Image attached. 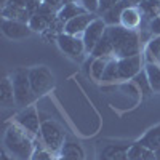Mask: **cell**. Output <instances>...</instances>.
<instances>
[{"label":"cell","instance_id":"16","mask_svg":"<svg viewBox=\"0 0 160 160\" xmlns=\"http://www.w3.org/2000/svg\"><path fill=\"white\" fill-rule=\"evenodd\" d=\"M59 155L66 157L68 160H85V151L82 144L75 139H66Z\"/></svg>","mask_w":160,"mask_h":160},{"label":"cell","instance_id":"19","mask_svg":"<svg viewBox=\"0 0 160 160\" xmlns=\"http://www.w3.org/2000/svg\"><path fill=\"white\" fill-rule=\"evenodd\" d=\"M128 158L130 160H155V151L146 148L141 142H133L128 148Z\"/></svg>","mask_w":160,"mask_h":160},{"label":"cell","instance_id":"26","mask_svg":"<svg viewBox=\"0 0 160 160\" xmlns=\"http://www.w3.org/2000/svg\"><path fill=\"white\" fill-rule=\"evenodd\" d=\"M118 80V66H117V58H111L108 66H106V71L102 74L101 82L102 83H112Z\"/></svg>","mask_w":160,"mask_h":160},{"label":"cell","instance_id":"35","mask_svg":"<svg viewBox=\"0 0 160 160\" xmlns=\"http://www.w3.org/2000/svg\"><path fill=\"white\" fill-rule=\"evenodd\" d=\"M142 2H144V0H128V3L133 5V7H139Z\"/></svg>","mask_w":160,"mask_h":160},{"label":"cell","instance_id":"5","mask_svg":"<svg viewBox=\"0 0 160 160\" xmlns=\"http://www.w3.org/2000/svg\"><path fill=\"white\" fill-rule=\"evenodd\" d=\"M29 80H31L32 91L37 98L48 93L53 88V83H55V78H53L50 69L45 68V66H38V68L29 69Z\"/></svg>","mask_w":160,"mask_h":160},{"label":"cell","instance_id":"37","mask_svg":"<svg viewBox=\"0 0 160 160\" xmlns=\"http://www.w3.org/2000/svg\"><path fill=\"white\" fill-rule=\"evenodd\" d=\"M155 160H160V148L155 151Z\"/></svg>","mask_w":160,"mask_h":160},{"label":"cell","instance_id":"29","mask_svg":"<svg viewBox=\"0 0 160 160\" xmlns=\"http://www.w3.org/2000/svg\"><path fill=\"white\" fill-rule=\"evenodd\" d=\"M56 158H58V154L51 152L43 146V148H35L29 160H56Z\"/></svg>","mask_w":160,"mask_h":160},{"label":"cell","instance_id":"30","mask_svg":"<svg viewBox=\"0 0 160 160\" xmlns=\"http://www.w3.org/2000/svg\"><path fill=\"white\" fill-rule=\"evenodd\" d=\"M80 5H82L88 13H96L99 10V0H80Z\"/></svg>","mask_w":160,"mask_h":160},{"label":"cell","instance_id":"24","mask_svg":"<svg viewBox=\"0 0 160 160\" xmlns=\"http://www.w3.org/2000/svg\"><path fill=\"white\" fill-rule=\"evenodd\" d=\"M142 13V18L146 21H151L157 16H160V0H144L138 7Z\"/></svg>","mask_w":160,"mask_h":160},{"label":"cell","instance_id":"36","mask_svg":"<svg viewBox=\"0 0 160 160\" xmlns=\"http://www.w3.org/2000/svg\"><path fill=\"white\" fill-rule=\"evenodd\" d=\"M68 3H80V0H62V5H68Z\"/></svg>","mask_w":160,"mask_h":160},{"label":"cell","instance_id":"11","mask_svg":"<svg viewBox=\"0 0 160 160\" xmlns=\"http://www.w3.org/2000/svg\"><path fill=\"white\" fill-rule=\"evenodd\" d=\"M128 148H130V144H118V142L102 144L98 149L96 160H130Z\"/></svg>","mask_w":160,"mask_h":160},{"label":"cell","instance_id":"13","mask_svg":"<svg viewBox=\"0 0 160 160\" xmlns=\"http://www.w3.org/2000/svg\"><path fill=\"white\" fill-rule=\"evenodd\" d=\"M96 18H99L96 13H83V15H80V16H75L71 21L66 22L64 32L66 34H71V35L80 37V35H83V32L88 29V26L95 21Z\"/></svg>","mask_w":160,"mask_h":160},{"label":"cell","instance_id":"28","mask_svg":"<svg viewBox=\"0 0 160 160\" xmlns=\"http://www.w3.org/2000/svg\"><path fill=\"white\" fill-rule=\"evenodd\" d=\"M135 83L138 85V88H139V91L142 93V96H149L151 93H154L152 91V87H151V83H149V78H148V74H146V71L142 69L135 78Z\"/></svg>","mask_w":160,"mask_h":160},{"label":"cell","instance_id":"31","mask_svg":"<svg viewBox=\"0 0 160 160\" xmlns=\"http://www.w3.org/2000/svg\"><path fill=\"white\" fill-rule=\"evenodd\" d=\"M118 2H122V0H99V10H98V15H104L108 10H111L112 7H115Z\"/></svg>","mask_w":160,"mask_h":160},{"label":"cell","instance_id":"12","mask_svg":"<svg viewBox=\"0 0 160 160\" xmlns=\"http://www.w3.org/2000/svg\"><path fill=\"white\" fill-rule=\"evenodd\" d=\"M2 32L5 37L11 40H21L29 37L34 31L29 28L28 22L21 21H13V19H2Z\"/></svg>","mask_w":160,"mask_h":160},{"label":"cell","instance_id":"14","mask_svg":"<svg viewBox=\"0 0 160 160\" xmlns=\"http://www.w3.org/2000/svg\"><path fill=\"white\" fill-rule=\"evenodd\" d=\"M142 13L138 7H128L123 15L122 19H120V26H123L127 29H133V31H138L141 26H142Z\"/></svg>","mask_w":160,"mask_h":160},{"label":"cell","instance_id":"6","mask_svg":"<svg viewBox=\"0 0 160 160\" xmlns=\"http://www.w3.org/2000/svg\"><path fill=\"white\" fill-rule=\"evenodd\" d=\"M58 18V11L55 8L48 7L47 3H40V7L37 8V11L32 15L31 21H29V28L34 31V32H47L48 28L56 21Z\"/></svg>","mask_w":160,"mask_h":160},{"label":"cell","instance_id":"32","mask_svg":"<svg viewBox=\"0 0 160 160\" xmlns=\"http://www.w3.org/2000/svg\"><path fill=\"white\" fill-rule=\"evenodd\" d=\"M148 31H149V34L152 37H158L160 35V16H157V18H154V19L149 21Z\"/></svg>","mask_w":160,"mask_h":160},{"label":"cell","instance_id":"22","mask_svg":"<svg viewBox=\"0 0 160 160\" xmlns=\"http://www.w3.org/2000/svg\"><path fill=\"white\" fill-rule=\"evenodd\" d=\"M83 13H88V11L82 5H78V3H68V5H62L61 7V10L58 11V18L62 22H68V21H71L75 16L83 15Z\"/></svg>","mask_w":160,"mask_h":160},{"label":"cell","instance_id":"3","mask_svg":"<svg viewBox=\"0 0 160 160\" xmlns=\"http://www.w3.org/2000/svg\"><path fill=\"white\" fill-rule=\"evenodd\" d=\"M11 82L13 90H15V99L16 106L21 108H28L32 104V101L37 98L32 91L31 80H29V69H16L11 72Z\"/></svg>","mask_w":160,"mask_h":160},{"label":"cell","instance_id":"1","mask_svg":"<svg viewBox=\"0 0 160 160\" xmlns=\"http://www.w3.org/2000/svg\"><path fill=\"white\" fill-rule=\"evenodd\" d=\"M108 34L114 45V56L117 59L141 55V34L123 26H108Z\"/></svg>","mask_w":160,"mask_h":160},{"label":"cell","instance_id":"9","mask_svg":"<svg viewBox=\"0 0 160 160\" xmlns=\"http://www.w3.org/2000/svg\"><path fill=\"white\" fill-rule=\"evenodd\" d=\"M106 31H108V24L102 21V18H96L95 21L88 26V29L82 35L87 53H91L93 51V48H95L96 43L102 38V35L106 34Z\"/></svg>","mask_w":160,"mask_h":160},{"label":"cell","instance_id":"33","mask_svg":"<svg viewBox=\"0 0 160 160\" xmlns=\"http://www.w3.org/2000/svg\"><path fill=\"white\" fill-rule=\"evenodd\" d=\"M43 3H47L48 7L55 8L56 11H59L61 7H62V0H43Z\"/></svg>","mask_w":160,"mask_h":160},{"label":"cell","instance_id":"2","mask_svg":"<svg viewBox=\"0 0 160 160\" xmlns=\"http://www.w3.org/2000/svg\"><path fill=\"white\" fill-rule=\"evenodd\" d=\"M32 135L22 130L18 123H11L3 135V148L5 151L15 157L16 160H29L35 146L32 141Z\"/></svg>","mask_w":160,"mask_h":160},{"label":"cell","instance_id":"21","mask_svg":"<svg viewBox=\"0 0 160 160\" xmlns=\"http://www.w3.org/2000/svg\"><path fill=\"white\" fill-rule=\"evenodd\" d=\"M138 142H141L142 146H146V148H149L152 151H157L160 148V123L146 131L138 139Z\"/></svg>","mask_w":160,"mask_h":160},{"label":"cell","instance_id":"15","mask_svg":"<svg viewBox=\"0 0 160 160\" xmlns=\"http://www.w3.org/2000/svg\"><path fill=\"white\" fill-rule=\"evenodd\" d=\"M34 13H31L29 10L21 8V7H15V5H10L5 3L2 7V16L3 19H13V21H21V22H28L31 21Z\"/></svg>","mask_w":160,"mask_h":160},{"label":"cell","instance_id":"25","mask_svg":"<svg viewBox=\"0 0 160 160\" xmlns=\"http://www.w3.org/2000/svg\"><path fill=\"white\" fill-rule=\"evenodd\" d=\"M144 71H146V74H148V78H149V83L152 87V91L154 93H160V66L154 64V62H146Z\"/></svg>","mask_w":160,"mask_h":160},{"label":"cell","instance_id":"8","mask_svg":"<svg viewBox=\"0 0 160 160\" xmlns=\"http://www.w3.org/2000/svg\"><path fill=\"white\" fill-rule=\"evenodd\" d=\"M22 130H26L32 136H38L40 135V127H42V122L38 118V114L35 111L34 106H28L24 108L18 115H16V122Z\"/></svg>","mask_w":160,"mask_h":160},{"label":"cell","instance_id":"17","mask_svg":"<svg viewBox=\"0 0 160 160\" xmlns=\"http://www.w3.org/2000/svg\"><path fill=\"white\" fill-rule=\"evenodd\" d=\"M128 7H133V5L128 3V0H122V2H118L115 7H112L111 10H108L104 15H101V18H102V21L108 24V26H118L120 24V19H122L123 11Z\"/></svg>","mask_w":160,"mask_h":160},{"label":"cell","instance_id":"4","mask_svg":"<svg viewBox=\"0 0 160 160\" xmlns=\"http://www.w3.org/2000/svg\"><path fill=\"white\" fill-rule=\"evenodd\" d=\"M40 139H42L43 146L47 149H50L51 152H55L59 155L62 144L66 142V131L64 128L55 122V120H43L42 127H40Z\"/></svg>","mask_w":160,"mask_h":160},{"label":"cell","instance_id":"34","mask_svg":"<svg viewBox=\"0 0 160 160\" xmlns=\"http://www.w3.org/2000/svg\"><path fill=\"white\" fill-rule=\"evenodd\" d=\"M2 160H16V158H15V157H11V155L3 149V152H2Z\"/></svg>","mask_w":160,"mask_h":160},{"label":"cell","instance_id":"20","mask_svg":"<svg viewBox=\"0 0 160 160\" xmlns=\"http://www.w3.org/2000/svg\"><path fill=\"white\" fill-rule=\"evenodd\" d=\"M0 102H2V106H5V108H11L13 104H16L11 77L2 78V83H0Z\"/></svg>","mask_w":160,"mask_h":160},{"label":"cell","instance_id":"23","mask_svg":"<svg viewBox=\"0 0 160 160\" xmlns=\"http://www.w3.org/2000/svg\"><path fill=\"white\" fill-rule=\"evenodd\" d=\"M146 62H154L160 66V35L152 37L146 45Z\"/></svg>","mask_w":160,"mask_h":160},{"label":"cell","instance_id":"18","mask_svg":"<svg viewBox=\"0 0 160 160\" xmlns=\"http://www.w3.org/2000/svg\"><path fill=\"white\" fill-rule=\"evenodd\" d=\"M90 55L95 58V59L96 58H115L114 56V45L111 42V37H109L108 31H106V34L102 35V38L96 43V47L93 48V51L90 53Z\"/></svg>","mask_w":160,"mask_h":160},{"label":"cell","instance_id":"7","mask_svg":"<svg viewBox=\"0 0 160 160\" xmlns=\"http://www.w3.org/2000/svg\"><path fill=\"white\" fill-rule=\"evenodd\" d=\"M56 42H58L59 50L64 53V55H68L69 58H72V59H80L83 53H87L82 37H77V35H71V34L62 32V34L58 35Z\"/></svg>","mask_w":160,"mask_h":160},{"label":"cell","instance_id":"39","mask_svg":"<svg viewBox=\"0 0 160 160\" xmlns=\"http://www.w3.org/2000/svg\"><path fill=\"white\" fill-rule=\"evenodd\" d=\"M35 2H43V0H35Z\"/></svg>","mask_w":160,"mask_h":160},{"label":"cell","instance_id":"10","mask_svg":"<svg viewBox=\"0 0 160 160\" xmlns=\"http://www.w3.org/2000/svg\"><path fill=\"white\" fill-rule=\"evenodd\" d=\"M142 56H130V58H122L117 59L118 66V80H128V78H135L141 71H142Z\"/></svg>","mask_w":160,"mask_h":160},{"label":"cell","instance_id":"27","mask_svg":"<svg viewBox=\"0 0 160 160\" xmlns=\"http://www.w3.org/2000/svg\"><path fill=\"white\" fill-rule=\"evenodd\" d=\"M109 59L111 58H96L95 61H93L91 68H90V74H91V77L95 80H99V82H101L102 74L106 71V66H108Z\"/></svg>","mask_w":160,"mask_h":160},{"label":"cell","instance_id":"38","mask_svg":"<svg viewBox=\"0 0 160 160\" xmlns=\"http://www.w3.org/2000/svg\"><path fill=\"white\" fill-rule=\"evenodd\" d=\"M56 160H68V158H66V157H62V155H58V158Z\"/></svg>","mask_w":160,"mask_h":160}]
</instances>
